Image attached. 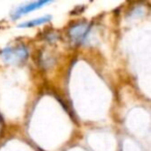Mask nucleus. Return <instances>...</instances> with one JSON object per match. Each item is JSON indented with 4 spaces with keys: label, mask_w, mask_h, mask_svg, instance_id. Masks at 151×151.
Returning <instances> with one entry per match:
<instances>
[{
    "label": "nucleus",
    "mask_w": 151,
    "mask_h": 151,
    "mask_svg": "<svg viewBox=\"0 0 151 151\" xmlns=\"http://www.w3.org/2000/svg\"><path fill=\"white\" fill-rule=\"evenodd\" d=\"M0 56L7 63H18L27 58L28 50L26 47L22 45L16 47H9V48L1 50Z\"/></svg>",
    "instance_id": "f257e3e1"
},
{
    "label": "nucleus",
    "mask_w": 151,
    "mask_h": 151,
    "mask_svg": "<svg viewBox=\"0 0 151 151\" xmlns=\"http://www.w3.org/2000/svg\"><path fill=\"white\" fill-rule=\"evenodd\" d=\"M89 31H90L89 25H87L85 23H79L71 26L68 33L73 42L82 44V42H85L87 40V36L89 35Z\"/></svg>",
    "instance_id": "f03ea898"
},
{
    "label": "nucleus",
    "mask_w": 151,
    "mask_h": 151,
    "mask_svg": "<svg viewBox=\"0 0 151 151\" xmlns=\"http://www.w3.org/2000/svg\"><path fill=\"white\" fill-rule=\"evenodd\" d=\"M51 1H44V0H40V1H33V2H29L27 4L21 5V6L17 7L15 11L12 13V19L16 20L19 17L23 15H26V14H29L33 11H36V9H40V7L45 6L47 4H50Z\"/></svg>",
    "instance_id": "7ed1b4c3"
},
{
    "label": "nucleus",
    "mask_w": 151,
    "mask_h": 151,
    "mask_svg": "<svg viewBox=\"0 0 151 151\" xmlns=\"http://www.w3.org/2000/svg\"><path fill=\"white\" fill-rule=\"evenodd\" d=\"M51 19H52V16L47 15V16H44V17H40V18H36V19L21 23L20 25H18V27L19 28H29V27H34V26L42 25V24H46V23H48L49 21H51Z\"/></svg>",
    "instance_id": "20e7f679"
}]
</instances>
